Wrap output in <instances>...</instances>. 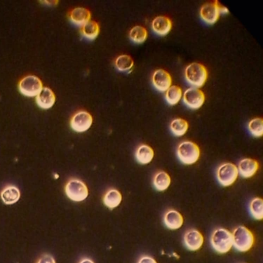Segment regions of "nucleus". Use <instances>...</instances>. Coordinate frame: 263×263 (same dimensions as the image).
<instances>
[{"mask_svg": "<svg viewBox=\"0 0 263 263\" xmlns=\"http://www.w3.org/2000/svg\"><path fill=\"white\" fill-rule=\"evenodd\" d=\"M211 244L217 252L220 254L227 253L233 246V234L227 230H217L211 236Z\"/></svg>", "mask_w": 263, "mask_h": 263, "instance_id": "7ed1b4c3", "label": "nucleus"}, {"mask_svg": "<svg viewBox=\"0 0 263 263\" xmlns=\"http://www.w3.org/2000/svg\"><path fill=\"white\" fill-rule=\"evenodd\" d=\"M152 82L157 90L165 92L172 86V80L171 74L167 70L160 68L154 72Z\"/></svg>", "mask_w": 263, "mask_h": 263, "instance_id": "9d476101", "label": "nucleus"}, {"mask_svg": "<svg viewBox=\"0 0 263 263\" xmlns=\"http://www.w3.org/2000/svg\"><path fill=\"white\" fill-rule=\"evenodd\" d=\"M185 79L194 87H202L206 82L208 71L205 66L198 62H193L187 65L184 70Z\"/></svg>", "mask_w": 263, "mask_h": 263, "instance_id": "f03ea898", "label": "nucleus"}, {"mask_svg": "<svg viewBox=\"0 0 263 263\" xmlns=\"http://www.w3.org/2000/svg\"><path fill=\"white\" fill-rule=\"evenodd\" d=\"M154 157L155 153L153 148L145 144L139 146L135 154L137 161L142 165H146L151 163Z\"/></svg>", "mask_w": 263, "mask_h": 263, "instance_id": "a211bd4d", "label": "nucleus"}, {"mask_svg": "<svg viewBox=\"0 0 263 263\" xmlns=\"http://www.w3.org/2000/svg\"><path fill=\"white\" fill-rule=\"evenodd\" d=\"M56 101V96L54 92L48 87H44L41 92L35 97V102L39 107L47 109L51 108Z\"/></svg>", "mask_w": 263, "mask_h": 263, "instance_id": "f8f14e48", "label": "nucleus"}, {"mask_svg": "<svg viewBox=\"0 0 263 263\" xmlns=\"http://www.w3.org/2000/svg\"><path fill=\"white\" fill-rule=\"evenodd\" d=\"M200 17L206 23L213 24L219 18L220 12L216 2L204 5L200 10Z\"/></svg>", "mask_w": 263, "mask_h": 263, "instance_id": "9b49d317", "label": "nucleus"}, {"mask_svg": "<svg viewBox=\"0 0 263 263\" xmlns=\"http://www.w3.org/2000/svg\"><path fill=\"white\" fill-rule=\"evenodd\" d=\"M259 168L258 162L252 159H244L239 163L238 169L239 174L244 178H249L253 176Z\"/></svg>", "mask_w": 263, "mask_h": 263, "instance_id": "4468645a", "label": "nucleus"}, {"mask_svg": "<svg viewBox=\"0 0 263 263\" xmlns=\"http://www.w3.org/2000/svg\"><path fill=\"white\" fill-rule=\"evenodd\" d=\"M134 65L132 58L128 55H120L115 61L116 68L122 72H129L132 69Z\"/></svg>", "mask_w": 263, "mask_h": 263, "instance_id": "a878e982", "label": "nucleus"}, {"mask_svg": "<svg viewBox=\"0 0 263 263\" xmlns=\"http://www.w3.org/2000/svg\"><path fill=\"white\" fill-rule=\"evenodd\" d=\"M248 129L251 135L255 138H260L263 135V120L255 118L249 122Z\"/></svg>", "mask_w": 263, "mask_h": 263, "instance_id": "cd10ccee", "label": "nucleus"}, {"mask_svg": "<svg viewBox=\"0 0 263 263\" xmlns=\"http://www.w3.org/2000/svg\"><path fill=\"white\" fill-rule=\"evenodd\" d=\"M176 155L179 161L186 165L196 164L201 155L200 148L195 142L185 141L180 143L176 150Z\"/></svg>", "mask_w": 263, "mask_h": 263, "instance_id": "f257e3e1", "label": "nucleus"}, {"mask_svg": "<svg viewBox=\"0 0 263 263\" xmlns=\"http://www.w3.org/2000/svg\"><path fill=\"white\" fill-rule=\"evenodd\" d=\"M233 245L240 252H247L254 244V237L252 233L244 227H239L233 234Z\"/></svg>", "mask_w": 263, "mask_h": 263, "instance_id": "39448f33", "label": "nucleus"}, {"mask_svg": "<svg viewBox=\"0 0 263 263\" xmlns=\"http://www.w3.org/2000/svg\"><path fill=\"white\" fill-rule=\"evenodd\" d=\"M20 192L17 187L9 185L5 187L1 194L3 202L7 205H13L20 199Z\"/></svg>", "mask_w": 263, "mask_h": 263, "instance_id": "6ab92c4d", "label": "nucleus"}, {"mask_svg": "<svg viewBox=\"0 0 263 263\" xmlns=\"http://www.w3.org/2000/svg\"><path fill=\"white\" fill-rule=\"evenodd\" d=\"M164 220L166 227L173 231L179 229L183 223V216L174 210L168 211L165 215Z\"/></svg>", "mask_w": 263, "mask_h": 263, "instance_id": "f3484780", "label": "nucleus"}, {"mask_svg": "<svg viewBox=\"0 0 263 263\" xmlns=\"http://www.w3.org/2000/svg\"><path fill=\"white\" fill-rule=\"evenodd\" d=\"M182 95L181 88L176 85H173L166 91L165 98L169 104L174 105L180 100Z\"/></svg>", "mask_w": 263, "mask_h": 263, "instance_id": "393cba45", "label": "nucleus"}, {"mask_svg": "<svg viewBox=\"0 0 263 263\" xmlns=\"http://www.w3.org/2000/svg\"><path fill=\"white\" fill-rule=\"evenodd\" d=\"M154 185L158 192H165L169 189L171 183V178L169 174L165 171L158 173L154 179Z\"/></svg>", "mask_w": 263, "mask_h": 263, "instance_id": "aec40b11", "label": "nucleus"}, {"mask_svg": "<svg viewBox=\"0 0 263 263\" xmlns=\"http://www.w3.org/2000/svg\"><path fill=\"white\" fill-rule=\"evenodd\" d=\"M93 123L92 116L86 111H80L75 114L70 121V127L75 132L82 133L87 131Z\"/></svg>", "mask_w": 263, "mask_h": 263, "instance_id": "1a4fd4ad", "label": "nucleus"}, {"mask_svg": "<svg viewBox=\"0 0 263 263\" xmlns=\"http://www.w3.org/2000/svg\"><path fill=\"white\" fill-rule=\"evenodd\" d=\"M216 4H217V6L218 7V10L219 11V12H220V13H228L229 11V10L228 9V8H227L226 7H224L222 6H221V5H220L218 2L217 1H215Z\"/></svg>", "mask_w": 263, "mask_h": 263, "instance_id": "7c9ffc66", "label": "nucleus"}, {"mask_svg": "<svg viewBox=\"0 0 263 263\" xmlns=\"http://www.w3.org/2000/svg\"><path fill=\"white\" fill-rule=\"evenodd\" d=\"M80 263H94L93 260L89 258L83 259Z\"/></svg>", "mask_w": 263, "mask_h": 263, "instance_id": "2f4dec72", "label": "nucleus"}, {"mask_svg": "<svg viewBox=\"0 0 263 263\" xmlns=\"http://www.w3.org/2000/svg\"><path fill=\"white\" fill-rule=\"evenodd\" d=\"M170 129L172 133L176 137H181L185 135L189 129V124L182 119L174 120L170 124Z\"/></svg>", "mask_w": 263, "mask_h": 263, "instance_id": "5701e85b", "label": "nucleus"}, {"mask_svg": "<svg viewBox=\"0 0 263 263\" xmlns=\"http://www.w3.org/2000/svg\"><path fill=\"white\" fill-rule=\"evenodd\" d=\"M238 167L233 163H224L217 168L216 178L219 183L223 186H230L237 180L239 176Z\"/></svg>", "mask_w": 263, "mask_h": 263, "instance_id": "20e7f679", "label": "nucleus"}, {"mask_svg": "<svg viewBox=\"0 0 263 263\" xmlns=\"http://www.w3.org/2000/svg\"><path fill=\"white\" fill-rule=\"evenodd\" d=\"M185 105L193 109L201 107L205 100L204 93L198 88L191 87L186 89L182 95Z\"/></svg>", "mask_w": 263, "mask_h": 263, "instance_id": "6e6552de", "label": "nucleus"}, {"mask_svg": "<svg viewBox=\"0 0 263 263\" xmlns=\"http://www.w3.org/2000/svg\"><path fill=\"white\" fill-rule=\"evenodd\" d=\"M185 247L191 251L199 250L203 245L204 237L198 231L192 230L187 232L184 236Z\"/></svg>", "mask_w": 263, "mask_h": 263, "instance_id": "2eb2a0df", "label": "nucleus"}, {"mask_svg": "<svg viewBox=\"0 0 263 263\" xmlns=\"http://www.w3.org/2000/svg\"><path fill=\"white\" fill-rule=\"evenodd\" d=\"M68 18L73 24L82 26L91 20V13L86 8L78 7L70 12Z\"/></svg>", "mask_w": 263, "mask_h": 263, "instance_id": "ddd939ff", "label": "nucleus"}, {"mask_svg": "<svg viewBox=\"0 0 263 263\" xmlns=\"http://www.w3.org/2000/svg\"><path fill=\"white\" fill-rule=\"evenodd\" d=\"M122 201V196L117 190H112L107 192L103 198L104 204L112 209L120 205Z\"/></svg>", "mask_w": 263, "mask_h": 263, "instance_id": "4be33fe9", "label": "nucleus"}, {"mask_svg": "<svg viewBox=\"0 0 263 263\" xmlns=\"http://www.w3.org/2000/svg\"><path fill=\"white\" fill-rule=\"evenodd\" d=\"M65 191L67 197L74 202L83 201L89 195L87 186L79 179L70 180L65 186Z\"/></svg>", "mask_w": 263, "mask_h": 263, "instance_id": "423d86ee", "label": "nucleus"}, {"mask_svg": "<svg viewBox=\"0 0 263 263\" xmlns=\"http://www.w3.org/2000/svg\"><path fill=\"white\" fill-rule=\"evenodd\" d=\"M82 34L86 39L93 41L96 39L100 32L99 24L93 20H90L82 26L81 29Z\"/></svg>", "mask_w": 263, "mask_h": 263, "instance_id": "412c9836", "label": "nucleus"}, {"mask_svg": "<svg viewBox=\"0 0 263 263\" xmlns=\"http://www.w3.org/2000/svg\"><path fill=\"white\" fill-rule=\"evenodd\" d=\"M138 263H157V262L152 257L143 256L139 259Z\"/></svg>", "mask_w": 263, "mask_h": 263, "instance_id": "c756f323", "label": "nucleus"}, {"mask_svg": "<svg viewBox=\"0 0 263 263\" xmlns=\"http://www.w3.org/2000/svg\"><path fill=\"white\" fill-rule=\"evenodd\" d=\"M37 263H56L54 257L49 254L44 255Z\"/></svg>", "mask_w": 263, "mask_h": 263, "instance_id": "c85d7f7f", "label": "nucleus"}, {"mask_svg": "<svg viewBox=\"0 0 263 263\" xmlns=\"http://www.w3.org/2000/svg\"><path fill=\"white\" fill-rule=\"evenodd\" d=\"M172 23L171 19L164 16L156 17L152 22V28L155 32L160 35H165L171 30Z\"/></svg>", "mask_w": 263, "mask_h": 263, "instance_id": "dca6fc26", "label": "nucleus"}, {"mask_svg": "<svg viewBox=\"0 0 263 263\" xmlns=\"http://www.w3.org/2000/svg\"><path fill=\"white\" fill-rule=\"evenodd\" d=\"M43 88L42 81L34 75H28L24 78L18 85L20 92L22 95L29 97H36Z\"/></svg>", "mask_w": 263, "mask_h": 263, "instance_id": "0eeeda50", "label": "nucleus"}, {"mask_svg": "<svg viewBox=\"0 0 263 263\" xmlns=\"http://www.w3.org/2000/svg\"><path fill=\"white\" fill-rule=\"evenodd\" d=\"M249 211L251 216L256 220L263 218V201L259 198L253 199L249 204Z\"/></svg>", "mask_w": 263, "mask_h": 263, "instance_id": "bb28decb", "label": "nucleus"}, {"mask_svg": "<svg viewBox=\"0 0 263 263\" xmlns=\"http://www.w3.org/2000/svg\"><path fill=\"white\" fill-rule=\"evenodd\" d=\"M147 31L146 28L140 25H136L130 31L129 37L131 41L137 44L143 43L147 37Z\"/></svg>", "mask_w": 263, "mask_h": 263, "instance_id": "b1692460", "label": "nucleus"}]
</instances>
